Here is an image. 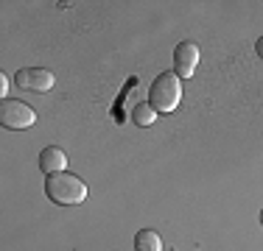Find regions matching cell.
Returning a JSON list of instances; mask_svg holds the SVG:
<instances>
[{
  "label": "cell",
  "mask_w": 263,
  "mask_h": 251,
  "mask_svg": "<svg viewBox=\"0 0 263 251\" xmlns=\"http://www.w3.org/2000/svg\"><path fill=\"white\" fill-rule=\"evenodd\" d=\"M14 84L26 92H48L53 90V73L45 67H23L14 75Z\"/></svg>",
  "instance_id": "277c9868"
},
{
  "label": "cell",
  "mask_w": 263,
  "mask_h": 251,
  "mask_svg": "<svg viewBox=\"0 0 263 251\" xmlns=\"http://www.w3.org/2000/svg\"><path fill=\"white\" fill-rule=\"evenodd\" d=\"M45 196L59 206H79L87 198V184L76 173H51L45 179Z\"/></svg>",
  "instance_id": "6da1fadb"
},
{
  "label": "cell",
  "mask_w": 263,
  "mask_h": 251,
  "mask_svg": "<svg viewBox=\"0 0 263 251\" xmlns=\"http://www.w3.org/2000/svg\"><path fill=\"white\" fill-rule=\"evenodd\" d=\"M67 168V154L59 145H48L40 151V171L42 173H62Z\"/></svg>",
  "instance_id": "8992f818"
},
{
  "label": "cell",
  "mask_w": 263,
  "mask_h": 251,
  "mask_svg": "<svg viewBox=\"0 0 263 251\" xmlns=\"http://www.w3.org/2000/svg\"><path fill=\"white\" fill-rule=\"evenodd\" d=\"M34 123H36V112L31 109L28 103L11 100V98H6L3 103H0V126H3V129L23 131V129H31Z\"/></svg>",
  "instance_id": "3957f363"
},
{
  "label": "cell",
  "mask_w": 263,
  "mask_h": 251,
  "mask_svg": "<svg viewBox=\"0 0 263 251\" xmlns=\"http://www.w3.org/2000/svg\"><path fill=\"white\" fill-rule=\"evenodd\" d=\"M135 251H162V240L154 229H140L135 235Z\"/></svg>",
  "instance_id": "52a82bcc"
},
{
  "label": "cell",
  "mask_w": 263,
  "mask_h": 251,
  "mask_svg": "<svg viewBox=\"0 0 263 251\" xmlns=\"http://www.w3.org/2000/svg\"><path fill=\"white\" fill-rule=\"evenodd\" d=\"M260 223H263V210H260Z\"/></svg>",
  "instance_id": "8fae6325"
},
{
  "label": "cell",
  "mask_w": 263,
  "mask_h": 251,
  "mask_svg": "<svg viewBox=\"0 0 263 251\" xmlns=\"http://www.w3.org/2000/svg\"><path fill=\"white\" fill-rule=\"evenodd\" d=\"M129 117H132V123H137V126L146 129V126H154V120H157V109H154L148 100H143V103L132 106V115Z\"/></svg>",
  "instance_id": "ba28073f"
},
{
  "label": "cell",
  "mask_w": 263,
  "mask_h": 251,
  "mask_svg": "<svg viewBox=\"0 0 263 251\" xmlns=\"http://www.w3.org/2000/svg\"><path fill=\"white\" fill-rule=\"evenodd\" d=\"M182 100V84H179L177 73H160L152 81V90H148V103L157 112H174Z\"/></svg>",
  "instance_id": "7a4b0ae2"
},
{
  "label": "cell",
  "mask_w": 263,
  "mask_h": 251,
  "mask_svg": "<svg viewBox=\"0 0 263 251\" xmlns=\"http://www.w3.org/2000/svg\"><path fill=\"white\" fill-rule=\"evenodd\" d=\"M6 92H9V75L0 73V95H6Z\"/></svg>",
  "instance_id": "9c48e42d"
},
{
  "label": "cell",
  "mask_w": 263,
  "mask_h": 251,
  "mask_svg": "<svg viewBox=\"0 0 263 251\" xmlns=\"http://www.w3.org/2000/svg\"><path fill=\"white\" fill-rule=\"evenodd\" d=\"M199 65V45L196 42H179L174 50V73L179 78H191Z\"/></svg>",
  "instance_id": "5b68a950"
},
{
  "label": "cell",
  "mask_w": 263,
  "mask_h": 251,
  "mask_svg": "<svg viewBox=\"0 0 263 251\" xmlns=\"http://www.w3.org/2000/svg\"><path fill=\"white\" fill-rule=\"evenodd\" d=\"M255 50H258V56H260V59H263V36H260L258 42H255Z\"/></svg>",
  "instance_id": "30bf717a"
}]
</instances>
